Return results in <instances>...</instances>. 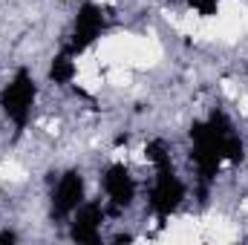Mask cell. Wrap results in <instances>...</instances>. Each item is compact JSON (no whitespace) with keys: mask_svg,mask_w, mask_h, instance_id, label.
<instances>
[{"mask_svg":"<svg viewBox=\"0 0 248 245\" xmlns=\"http://www.w3.org/2000/svg\"><path fill=\"white\" fill-rule=\"evenodd\" d=\"M187 136H190V162L196 165L202 196H205L222 162H243L246 144L222 110H214L205 122H193Z\"/></svg>","mask_w":248,"mask_h":245,"instance_id":"obj_1","label":"cell"},{"mask_svg":"<svg viewBox=\"0 0 248 245\" xmlns=\"http://www.w3.org/2000/svg\"><path fill=\"white\" fill-rule=\"evenodd\" d=\"M147 153V162L153 165V187H150V211L159 216V219H168L182 202H185V182L176 176L173 170V162H170V153L165 147V141H150L144 147Z\"/></svg>","mask_w":248,"mask_h":245,"instance_id":"obj_2","label":"cell"},{"mask_svg":"<svg viewBox=\"0 0 248 245\" xmlns=\"http://www.w3.org/2000/svg\"><path fill=\"white\" fill-rule=\"evenodd\" d=\"M35 98H38V87H35L32 72L29 69H17L12 75V81L0 90V110L17 130H23L29 124V119H32Z\"/></svg>","mask_w":248,"mask_h":245,"instance_id":"obj_3","label":"cell"},{"mask_svg":"<svg viewBox=\"0 0 248 245\" xmlns=\"http://www.w3.org/2000/svg\"><path fill=\"white\" fill-rule=\"evenodd\" d=\"M107 29V17H104V12L95 6V3H81L78 6V12H75V20H72V35H69V41H66V52L69 55H81V52H87L98 38H101V32Z\"/></svg>","mask_w":248,"mask_h":245,"instance_id":"obj_4","label":"cell"},{"mask_svg":"<svg viewBox=\"0 0 248 245\" xmlns=\"http://www.w3.org/2000/svg\"><path fill=\"white\" fill-rule=\"evenodd\" d=\"M84 193H87L84 176L78 170H66L61 179H58L55 190H52V216L55 219L72 216L84 205Z\"/></svg>","mask_w":248,"mask_h":245,"instance_id":"obj_5","label":"cell"},{"mask_svg":"<svg viewBox=\"0 0 248 245\" xmlns=\"http://www.w3.org/2000/svg\"><path fill=\"white\" fill-rule=\"evenodd\" d=\"M101 225H104V208H101L98 202H84V205L72 214L69 237H72L75 243L95 245L101 240Z\"/></svg>","mask_w":248,"mask_h":245,"instance_id":"obj_6","label":"cell"},{"mask_svg":"<svg viewBox=\"0 0 248 245\" xmlns=\"http://www.w3.org/2000/svg\"><path fill=\"white\" fill-rule=\"evenodd\" d=\"M101 184H104V193L107 199L116 205V208H130L133 199H136V179L133 173L124 168V165H110L101 176Z\"/></svg>","mask_w":248,"mask_h":245,"instance_id":"obj_7","label":"cell"},{"mask_svg":"<svg viewBox=\"0 0 248 245\" xmlns=\"http://www.w3.org/2000/svg\"><path fill=\"white\" fill-rule=\"evenodd\" d=\"M75 72H78L75 55H69L66 49H61V52L52 58V63H49V81L58 84V87H66V84L75 78Z\"/></svg>","mask_w":248,"mask_h":245,"instance_id":"obj_8","label":"cell"},{"mask_svg":"<svg viewBox=\"0 0 248 245\" xmlns=\"http://www.w3.org/2000/svg\"><path fill=\"white\" fill-rule=\"evenodd\" d=\"M190 9H196L202 17H211V15H217L219 12V0H185Z\"/></svg>","mask_w":248,"mask_h":245,"instance_id":"obj_9","label":"cell"},{"mask_svg":"<svg viewBox=\"0 0 248 245\" xmlns=\"http://www.w3.org/2000/svg\"><path fill=\"white\" fill-rule=\"evenodd\" d=\"M12 240H15V234H12V231H3V234H0V243H12Z\"/></svg>","mask_w":248,"mask_h":245,"instance_id":"obj_10","label":"cell"}]
</instances>
